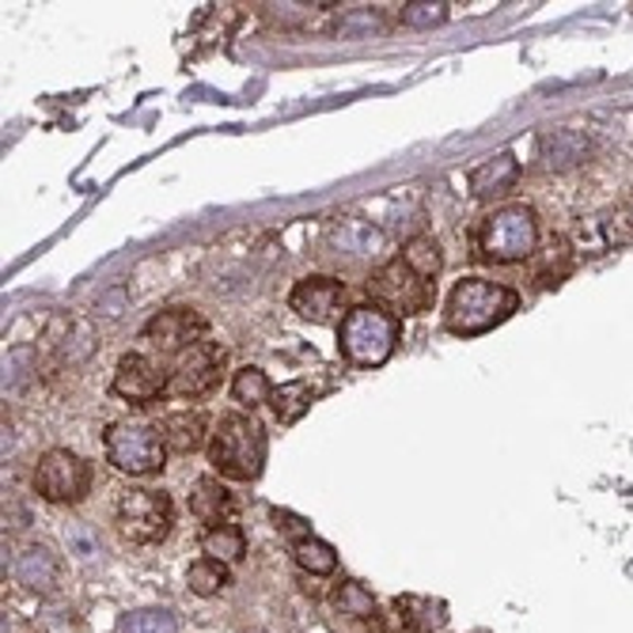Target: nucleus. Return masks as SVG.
<instances>
[{
    "mask_svg": "<svg viewBox=\"0 0 633 633\" xmlns=\"http://www.w3.org/2000/svg\"><path fill=\"white\" fill-rule=\"evenodd\" d=\"M516 178H520V164H516V156L501 153L470 172V194L475 198H497V194L512 190Z\"/></svg>",
    "mask_w": 633,
    "mask_h": 633,
    "instance_id": "nucleus-17",
    "label": "nucleus"
},
{
    "mask_svg": "<svg viewBox=\"0 0 633 633\" xmlns=\"http://www.w3.org/2000/svg\"><path fill=\"white\" fill-rule=\"evenodd\" d=\"M159 436H164L167 452H178V456H190V452L201 448L205 440V417L198 409H175L159 422Z\"/></svg>",
    "mask_w": 633,
    "mask_h": 633,
    "instance_id": "nucleus-16",
    "label": "nucleus"
},
{
    "mask_svg": "<svg viewBox=\"0 0 633 633\" xmlns=\"http://www.w3.org/2000/svg\"><path fill=\"white\" fill-rule=\"evenodd\" d=\"M376 304H383L391 315H422L433 308L436 300V281H425L422 273H414L403 262V255L383 262L369 281Z\"/></svg>",
    "mask_w": 633,
    "mask_h": 633,
    "instance_id": "nucleus-7",
    "label": "nucleus"
},
{
    "mask_svg": "<svg viewBox=\"0 0 633 633\" xmlns=\"http://www.w3.org/2000/svg\"><path fill=\"white\" fill-rule=\"evenodd\" d=\"M172 387V372H164L153 356L145 353H126L114 369V380H111V391L118 398H126L133 406H148L156 403L159 395H167Z\"/></svg>",
    "mask_w": 633,
    "mask_h": 633,
    "instance_id": "nucleus-10",
    "label": "nucleus"
},
{
    "mask_svg": "<svg viewBox=\"0 0 633 633\" xmlns=\"http://www.w3.org/2000/svg\"><path fill=\"white\" fill-rule=\"evenodd\" d=\"M342 297H345L342 281L315 273V278H300L292 284L289 308L297 311L300 319H308V323H330V319L338 315V308H342Z\"/></svg>",
    "mask_w": 633,
    "mask_h": 633,
    "instance_id": "nucleus-12",
    "label": "nucleus"
},
{
    "mask_svg": "<svg viewBox=\"0 0 633 633\" xmlns=\"http://www.w3.org/2000/svg\"><path fill=\"white\" fill-rule=\"evenodd\" d=\"M190 512L198 516L201 523H209V528H217V523H228L231 494H228L225 486H220V478H198V481H194Z\"/></svg>",
    "mask_w": 633,
    "mask_h": 633,
    "instance_id": "nucleus-18",
    "label": "nucleus"
},
{
    "mask_svg": "<svg viewBox=\"0 0 633 633\" xmlns=\"http://www.w3.org/2000/svg\"><path fill=\"white\" fill-rule=\"evenodd\" d=\"M122 633H178V619L167 608H145L122 619Z\"/></svg>",
    "mask_w": 633,
    "mask_h": 633,
    "instance_id": "nucleus-27",
    "label": "nucleus"
},
{
    "mask_svg": "<svg viewBox=\"0 0 633 633\" xmlns=\"http://www.w3.org/2000/svg\"><path fill=\"white\" fill-rule=\"evenodd\" d=\"M92 489V467L69 448H50L34 467V494L53 505H76Z\"/></svg>",
    "mask_w": 633,
    "mask_h": 633,
    "instance_id": "nucleus-8",
    "label": "nucleus"
},
{
    "mask_svg": "<svg viewBox=\"0 0 633 633\" xmlns=\"http://www.w3.org/2000/svg\"><path fill=\"white\" fill-rule=\"evenodd\" d=\"M114 520H118L122 539L137 542V547H156L167 539L175 523V505L164 489L133 486L122 489L118 505H114Z\"/></svg>",
    "mask_w": 633,
    "mask_h": 633,
    "instance_id": "nucleus-5",
    "label": "nucleus"
},
{
    "mask_svg": "<svg viewBox=\"0 0 633 633\" xmlns=\"http://www.w3.org/2000/svg\"><path fill=\"white\" fill-rule=\"evenodd\" d=\"M201 550H205V558H217V561H225V565H236V561H243V554H247L243 528H236V523H217V528H209L201 535Z\"/></svg>",
    "mask_w": 633,
    "mask_h": 633,
    "instance_id": "nucleus-19",
    "label": "nucleus"
},
{
    "mask_svg": "<svg viewBox=\"0 0 633 633\" xmlns=\"http://www.w3.org/2000/svg\"><path fill=\"white\" fill-rule=\"evenodd\" d=\"M603 236H608V243H614V247L633 243V194L611 209V217L603 220Z\"/></svg>",
    "mask_w": 633,
    "mask_h": 633,
    "instance_id": "nucleus-28",
    "label": "nucleus"
},
{
    "mask_svg": "<svg viewBox=\"0 0 633 633\" xmlns=\"http://www.w3.org/2000/svg\"><path fill=\"white\" fill-rule=\"evenodd\" d=\"M395 608L403 614V622L417 630H440L448 622V603L429 600V595H403V600H395Z\"/></svg>",
    "mask_w": 633,
    "mask_h": 633,
    "instance_id": "nucleus-20",
    "label": "nucleus"
},
{
    "mask_svg": "<svg viewBox=\"0 0 633 633\" xmlns=\"http://www.w3.org/2000/svg\"><path fill=\"white\" fill-rule=\"evenodd\" d=\"M311 8H319V4H266V15L284 27H292L304 20V15H311Z\"/></svg>",
    "mask_w": 633,
    "mask_h": 633,
    "instance_id": "nucleus-31",
    "label": "nucleus"
},
{
    "mask_svg": "<svg viewBox=\"0 0 633 633\" xmlns=\"http://www.w3.org/2000/svg\"><path fill=\"white\" fill-rule=\"evenodd\" d=\"M270 520H273V528H278L284 539L297 547V542H304L311 539V523L304 520V516H297V512H289V508H270Z\"/></svg>",
    "mask_w": 633,
    "mask_h": 633,
    "instance_id": "nucleus-30",
    "label": "nucleus"
},
{
    "mask_svg": "<svg viewBox=\"0 0 633 633\" xmlns=\"http://www.w3.org/2000/svg\"><path fill=\"white\" fill-rule=\"evenodd\" d=\"M383 236L364 220H334L326 231V251L338 258H350V262H361V258H372L380 251Z\"/></svg>",
    "mask_w": 633,
    "mask_h": 633,
    "instance_id": "nucleus-14",
    "label": "nucleus"
},
{
    "mask_svg": "<svg viewBox=\"0 0 633 633\" xmlns=\"http://www.w3.org/2000/svg\"><path fill=\"white\" fill-rule=\"evenodd\" d=\"M516 308H520V292L508 289V284L486 278H463L448 297L444 323H448L452 334L478 338L486 330L501 326Z\"/></svg>",
    "mask_w": 633,
    "mask_h": 633,
    "instance_id": "nucleus-1",
    "label": "nucleus"
},
{
    "mask_svg": "<svg viewBox=\"0 0 633 633\" xmlns=\"http://www.w3.org/2000/svg\"><path fill=\"white\" fill-rule=\"evenodd\" d=\"M270 406H273V414H278V422H281V425L300 422V417L308 414V406H311V383H308V380L281 383V387L273 391Z\"/></svg>",
    "mask_w": 633,
    "mask_h": 633,
    "instance_id": "nucleus-21",
    "label": "nucleus"
},
{
    "mask_svg": "<svg viewBox=\"0 0 633 633\" xmlns=\"http://www.w3.org/2000/svg\"><path fill=\"white\" fill-rule=\"evenodd\" d=\"M231 398H236L239 406L255 409V406L270 403L273 387H270V380H266L262 369H251V364H247V369H239L236 376H231Z\"/></svg>",
    "mask_w": 633,
    "mask_h": 633,
    "instance_id": "nucleus-22",
    "label": "nucleus"
},
{
    "mask_svg": "<svg viewBox=\"0 0 633 633\" xmlns=\"http://www.w3.org/2000/svg\"><path fill=\"white\" fill-rule=\"evenodd\" d=\"M403 262H406L414 273H422L425 281H436V273H440L444 258H440V247H436L433 236H414V239H409V243L403 247Z\"/></svg>",
    "mask_w": 633,
    "mask_h": 633,
    "instance_id": "nucleus-24",
    "label": "nucleus"
},
{
    "mask_svg": "<svg viewBox=\"0 0 633 633\" xmlns=\"http://www.w3.org/2000/svg\"><path fill=\"white\" fill-rule=\"evenodd\" d=\"M292 558H297V565L304 569V573H311V577H330L338 569L334 547L323 542V539H315V535L304 539V542H297V547H292Z\"/></svg>",
    "mask_w": 633,
    "mask_h": 633,
    "instance_id": "nucleus-23",
    "label": "nucleus"
},
{
    "mask_svg": "<svg viewBox=\"0 0 633 633\" xmlns=\"http://www.w3.org/2000/svg\"><path fill=\"white\" fill-rule=\"evenodd\" d=\"M205 334V315L194 308H167L153 315L141 330V342H148L153 350H159L164 356H178L186 353L190 345H198Z\"/></svg>",
    "mask_w": 633,
    "mask_h": 633,
    "instance_id": "nucleus-11",
    "label": "nucleus"
},
{
    "mask_svg": "<svg viewBox=\"0 0 633 633\" xmlns=\"http://www.w3.org/2000/svg\"><path fill=\"white\" fill-rule=\"evenodd\" d=\"M334 608L338 614H345V619L369 622L372 614H376V600H372V592L361 581H342L334 592Z\"/></svg>",
    "mask_w": 633,
    "mask_h": 633,
    "instance_id": "nucleus-25",
    "label": "nucleus"
},
{
    "mask_svg": "<svg viewBox=\"0 0 633 633\" xmlns=\"http://www.w3.org/2000/svg\"><path fill=\"white\" fill-rule=\"evenodd\" d=\"M539 148H542L547 167L569 172V167H577L588 153H592V141H588V133H581V129H550L547 137L539 141Z\"/></svg>",
    "mask_w": 633,
    "mask_h": 633,
    "instance_id": "nucleus-15",
    "label": "nucleus"
},
{
    "mask_svg": "<svg viewBox=\"0 0 633 633\" xmlns=\"http://www.w3.org/2000/svg\"><path fill=\"white\" fill-rule=\"evenodd\" d=\"M444 20H448V4L444 0H409V4H403L406 27H436Z\"/></svg>",
    "mask_w": 633,
    "mask_h": 633,
    "instance_id": "nucleus-29",
    "label": "nucleus"
},
{
    "mask_svg": "<svg viewBox=\"0 0 633 633\" xmlns=\"http://www.w3.org/2000/svg\"><path fill=\"white\" fill-rule=\"evenodd\" d=\"M478 251L486 262H523L539 251V220L528 205H505L489 212L478 231Z\"/></svg>",
    "mask_w": 633,
    "mask_h": 633,
    "instance_id": "nucleus-4",
    "label": "nucleus"
},
{
    "mask_svg": "<svg viewBox=\"0 0 633 633\" xmlns=\"http://www.w3.org/2000/svg\"><path fill=\"white\" fill-rule=\"evenodd\" d=\"M186 584H190L194 595H217L228 584V565L217 558H198L186 569Z\"/></svg>",
    "mask_w": 633,
    "mask_h": 633,
    "instance_id": "nucleus-26",
    "label": "nucleus"
},
{
    "mask_svg": "<svg viewBox=\"0 0 633 633\" xmlns=\"http://www.w3.org/2000/svg\"><path fill=\"white\" fill-rule=\"evenodd\" d=\"M12 577L27 592L46 595L61 584V558L50 547H42V542H27L12 558Z\"/></svg>",
    "mask_w": 633,
    "mask_h": 633,
    "instance_id": "nucleus-13",
    "label": "nucleus"
},
{
    "mask_svg": "<svg viewBox=\"0 0 633 633\" xmlns=\"http://www.w3.org/2000/svg\"><path fill=\"white\" fill-rule=\"evenodd\" d=\"M106 459L122 475L148 478L167 467V444L159 436V425L148 422H118L106 429Z\"/></svg>",
    "mask_w": 633,
    "mask_h": 633,
    "instance_id": "nucleus-6",
    "label": "nucleus"
},
{
    "mask_svg": "<svg viewBox=\"0 0 633 633\" xmlns=\"http://www.w3.org/2000/svg\"><path fill=\"white\" fill-rule=\"evenodd\" d=\"M398 342H403V323L383 304H356L338 323V350L356 369H376L391 361Z\"/></svg>",
    "mask_w": 633,
    "mask_h": 633,
    "instance_id": "nucleus-2",
    "label": "nucleus"
},
{
    "mask_svg": "<svg viewBox=\"0 0 633 633\" xmlns=\"http://www.w3.org/2000/svg\"><path fill=\"white\" fill-rule=\"evenodd\" d=\"M220 369H225V350L217 342H201L190 345L186 353L175 356V369H172V387L167 395L175 398H201L209 395L212 387L220 383Z\"/></svg>",
    "mask_w": 633,
    "mask_h": 633,
    "instance_id": "nucleus-9",
    "label": "nucleus"
},
{
    "mask_svg": "<svg viewBox=\"0 0 633 633\" xmlns=\"http://www.w3.org/2000/svg\"><path fill=\"white\" fill-rule=\"evenodd\" d=\"M209 463L231 481L258 478L266 463V429L251 414H225L209 440Z\"/></svg>",
    "mask_w": 633,
    "mask_h": 633,
    "instance_id": "nucleus-3",
    "label": "nucleus"
}]
</instances>
